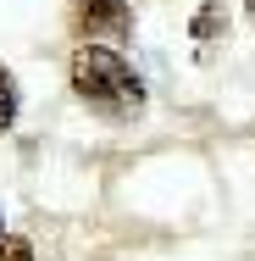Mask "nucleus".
Returning a JSON list of instances; mask_svg holds the SVG:
<instances>
[{
  "label": "nucleus",
  "mask_w": 255,
  "mask_h": 261,
  "mask_svg": "<svg viewBox=\"0 0 255 261\" xmlns=\"http://www.w3.org/2000/svg\"><path fill=\"white\" fill-rule=\"evenodd\" d=\"M72 89L89 106H100V111H139L145 106L139 72L117 50H105V45H83V50L72 56Z\"/></svg>",
  "instance_id": "f257e3e1"
},
{
  "label": "nucleus",
  "mask_w": 255,
  "mask_h": 261,
  "mask_svg": "<svg viewBox=\"0 0 255 261\" xmlns=\"http://www.w3.org/2000/svg\"><path fill=\"white\" fill-rule=\"evenodd\" d=\"M78 22L89 34H128L133 11H128V0H78Z\"/></svg>",
  "instance_id": "f03ea898"
},
{
  "label": "nucleus",
  "mask_w": 255,
  "mask_h": 261,
  "mask_svg": "<svg viewBox=\"0 0 255 261\" xmlns=\"http://www.w3.org/2000/svg\"><path fill=\"white\" fill-rule=\"evenodd\" d=\"M11 117H17V84H11V72L0 67V128H11Z\"/></svg>",
  "instance_id": "7ed1b4c3"
},
{
  "label": "nucleus",
  "mask_w": 255,
  "mask_h": 261,
  "mask_svg": "<svg viewBox=\"0 0 255 261\" xmlns=\"http://www.w3.org/2000/svg\"><path fill=\"white\" fill-rule=\"evenodd\" d=\"M0 261H34L28 239H17V233H0Z\"/></svg>",
  "instance_id": "20e7f679"
},
{
  "label": "nucleus",
  "mask_w": 255,
  "mask_h": 261,
  "mask_svg": "<svg viewBox=\"0 0 255 261\" xmlns=\"http://www.w3.org/2000/svg\"><path fill=\"white\" fill-rule=\"evenodd\" d=\"M194 34H200V39H211V34H216V11H200V22H194Z\"/></svg>",
  "instance_id": "39448f33"
},
{
  "label": "nucleus",
  "mask_w": 255,
  "mask_h": 261,
  "mask_svg": "<svg viewBox=\"0 0 255 261\" xmlns=\"http://www.w3.org/2000/svg\"><path fill=\"white\" fill-rule=\"evenodd\" d=\"M250 11H255V0H250Z\"/></svg>",
  "instance_id": "423d86ee"
}]
</instances>
